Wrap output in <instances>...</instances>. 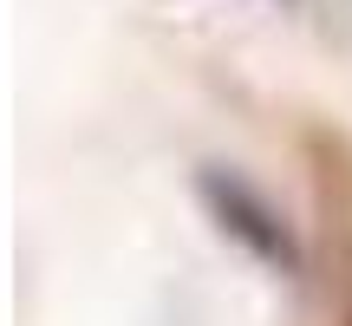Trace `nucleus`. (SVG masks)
I'll use <instances>...</instances> for the list:
<instances>
[{
    "label": "nucleus",
    "instance_id": "1",
    "mask_svg": "<svg viewBox=\"0 0 352 326\" xmlns=\"http://www.w3.org/2000/svg\"><path fill=\"white\" fill-rule=\"evenodd\" d=\"M209 196H215V209H222V222L235 228V235H248L261 254H274V261H287V254H294V248H287V235L274 228V215H267L241 183H222V176H209Z\"/></svg>",
    "mask_w": 352,
    "mask_h": 326
}]
</instances>
